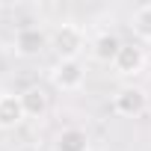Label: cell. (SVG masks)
Instances as JSON below:
<instances>
[{
	"label": "cell",
	"mask_w": 151,
	"mask_h": 151,
	"mask_svg": "<svg viewBox=\"0 0 151 151\" xmlns=\"http://www.w3.org/2000/svg\"><path fill=\"white\" fill-rule=\"evenodd\" d=\"M21 104H24L27 119H42L47 113V92L42 86H30L21 92Z\"/></svg>",
	"instance_id": "9c48e42d"
},
{
	"label": "cell",
	"mask_w": 151,
	"mask_h": 151,
	"mask_svg": "<svg viewBox=\"0 0 151 151\" xmlns=\"http://www.w3.org/2000/svg\"><path fill=\"white\" fill-rule=\"evenodd\" d=\"M122 39L116 36V33H101V36H95V42H92V56L98 59V62H104V65H113L116 62V56H119V50H122Z\"/></svg>",
	"instance_id": "ba28073f"
},
{
	"label": "cell",
	"mask_w": 151,
	"mask_h": 151,
	"mask_svg": "<svg viewBox=\"0 0 151 151\" xmlns=\"http://www.w3.org/2000/svg\"><path fill=\"white\" fill-rule=\"evenodd\" d=\"M50 83L59 92H80L86 83V65L80 59H56L50 65Z\"/></svg>",
	"instance_id": "7a4b0ae2"
},
{
	"label": "cell",
	"mask_w": 151,
	"mask_h": 151,
	"mask_svg": "<svg viewBox=\"0 0 151 151\" xmlns=\"http://www.w3.org/2000/svg\"><path fill=\"white\" fill-rule=\"evenodd\" d=\"M24 119H27V113H24L21 95L0 92V130H15Z\"/></svg>",
	"instance_id": "8992f818"
},
{
	"label": "cell",
	"mask_w": 151,
	"mask_h": 151,
	"mask_svg": "<svg viewBox=\"0 0 151 151\" xmlns=\"http://www.w3.org/2000/svg\"><path fill=\"white\" fill-rule=\"evenodd\" d=\"M130 30H133L136 42L151 45V3H142V6L133 9V15H130Z\"/></svg>",
	"instance_id": "30bf717a"
},
{
	"label": "cell",
	"mask_w": 151,
	"mask_h": 151,
	"mask_svg": "<svg viewBox=\"0 0 151 151\" xmlns=\"http://www.w3.org/2000/svg\"><path fill=\"white\" fill-rule=\"evenodd\" d=\"M148 110V95L139 86H122L113 95V113L122 119H136Z\"/></svg>",
	"instance_id": "277c9868"
},
{
	"label": "cell",
	"mask_w": 151,
	"mask_h": 151,
	"mask_svg": "<svg viewBox=\"0 0 151 151\" xmlns=\"http://www.w3.org/2000/svg\"><path fill=\"white\" fill-rule=\"evenodd\" d=\"M116 74H122V77H136V74H142L145 68V50L136 45V42H124L116 62H113Z\"/></svg>",
	"instance_id": "5b68a950"
},
{
	"label": "cell",
	"mask_w": 151,
	"mask_h": 151,
	"mask_svg": "<svg viewBox=\"0 0 151 151\" xmlns=\"http://www.w3.org/2000/svg\"><path fill=\"white\" fill-rule=\"evenodd\" d=\"M50 47L56 53V59H80V53L86 50V33L80 24H59L50 33Z\"/></svg>",
	"instance_id": "6da1fadb"
},
{
	"label": "cell",
	"mask_w": 151,
	"mask_h": 151,
	"mask_svg": "<svg viewBox=\"0 0 151 151\" xmlns=\"http://www.w3.org/2000/svg\"><path fill=\"white\" fill-rule=\"evenodd\" d=\"M53 151H92V139L83 127H62L53 139Z\"/></svg>",
	"instance_id": "52a82bcc"
},
{
	"label": "cell",
	"mask_w": 151,
	"mask_h": 151,
	"mask_svg": "<svg viewBox=\"0 0 151 151\" xmlns=\"http://www.w3.org/2000/svg\"><path fill=\"white\" fill-rule=\"evenodd\" d=\"M12 47H15V56H21V59H36V56H42V53L50 47V33H47L45 27H36V24L18 27Z\"/></svg>",
	"instance_id": "3957f363"
}]
</instances>
